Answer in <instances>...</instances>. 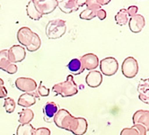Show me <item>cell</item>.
<instances>
[{
  "label": "cell",
  "instance_id": "obj_1",
  "mask_svg": "<svg viewBox=\"0 0 149 135\" xmlns=\"http://www.w3.org/2000/svg\"><path fill=\"white\" fill-rule=\"evenodd\" d=\"M52 91L55 93V95H59L62 97H70L78 93L77 85L74 82L73 76L68 75L66 81L58 83L52 87Z\"/></svg>",
  "mask_w": 149,
  "mask_h": 135
},
{
  "label": "cell",
  "instance_id": "obj_2",
  "mask_svg": "<svg viewBox=\"0 0 149 135\" xmlns=\"http://www.w3.org/2000/svg\"><path fill=\"white\" fill-rule=\"evenodd\" d=\"M67 32L66 22L62 19L49 21L46 25V35L50 40L61 38Z\"/></svg>",
  "mask_w": 149,
  "mask_h": 135
},
{
  "label": "cell",
  "instance_id": "obj_3",
  "mask_svg": "<svg viewBox=\"0 0 149 135\" xmlns=\"http://www.w3.org/2000/svg\"><path fill=\"white\" fill-rule=\"evenodd\" d=\"M99 66L102 71L101 73L108 77L115 75L119 69L118 60L113 57H107L102 59L99 62Z\"/></svg>",
  "mask_w": 149,
  "mask_h": 135
},
{
  "label": "cell",
  "instance_id": "obj_4",
  "mask_svg": "<svg viewBox=\"0 0 149 135\" xmlns=\"http://www.w3.org/2000/svg\"><path fill=\"white\" fill-rule=\"evenodd\" d=\"M121 72L127 78H133L138 73V62L134 57L126 58L121 64Z\"/></svg>",
  "mask_w": 149,
  "mask_h": 135
},
{
  "label": "cell",
  "instance_id": "obj_5",
  "mask_svg": "<svg viewBox=\"0 0 149 135\" xmlns=\"http://www.w3.org/2000/svg\"><path fill=\"white\" fill-rule=\"evenodd\" d=\"M73 119L74 116L68 111H67L66 109H58L54 119H53V122H55L57 127L69 131V127Z\"/></svg>",
  "mask_w": 149,
  "mask_h": 135
},
{
  "label": "cell",
  "instance_id": "obj_6",
  "mask_svg": "<svg viewBox=\"0 0 149 135\" xmlns=\"http://www.w3.org/2000/svg\"><path fill=\"white\" fill-rule=\"evenodd\" d=\"M86 5V1L83 0H60L58 1V6L63 13L71 14L78 10L79 7Z\"/></svg>",
  "mask_w": 149,
  "mask_h": 135
},
{
  "label": "cell",
  "instance_id": "obj_7",
  "mask_svg": "<svg viewBox=\"0 0 149 135\" xmlns=\"http://www.w3.org/2000/svg\"><path fill=\"white\" fill-rule=\"evenodd\" d=\"M15 87L24 93H33L37 90V83L31 78H18L15 80Z\"/></svg>",
  "mask_w": 149,
  "mask_h": 135
},
{
  "label": "cell",
  "instance_id": "obj_8",
  "mask_svg": "<svg viewBox=\"0 0 149 135\" xmlns=\"http://www.w3.org/2000/svg\"><path fill=\"white\" fill-rule=\"evenodd\" d=\"M0 69L8 74H15L17 72L16 64H13L8 57V50H2L0 51Z\"/></svg>",
  "mask_w": 149,
  "mask_h": 135
},
{
  "label": "cell",
  "instance_id": "obj_9",
  "mask_svg": "<svg viewBox=\"0 0 149 135\" xmlns=\"http://www.w3.org/2000/svg\"><path fill=\"white\" fill-rule=\"evenodd\" d=\"M88 129V122L83 117H74L69 131L74 135H84L87 132Z\"/></svg>",
  "mask_w": 149,
  "mask_h": 135
},
{
  "label": "cell",
  "instance_id": "obj_10",
  "mask_svg": "<svg viewBox=\"0 0 149 135\" xmlns=\"http://www.w3.org/2000/svg\"><path fill=\"white\" fill-rule=\"evenodd\" d=\"M34 4L38 11L42 15H49L52 13L58 6V0H36Z\"/></svg>",
  "mask_w": 149,
  "mask_h": 135
},
{
  "label": "cell",
  "instance_id": "obj_11",
  "mask_svg": "<svg viewBox=\"0 0 149 135\" xmlns=\"http://www.w3.org/2000/svg\"><path fill=\"white\" fill-rule=\"evenodd\" d=\"M8 57L13 64L22 62L26 57L25 49L21 45H14L8 50Z\"/></svg>",
  "mask_w": 149,
  "mask_h": 135
},
{
  "label": "cell",
  "instance_id": "obj_12",
  "mask_svg": "<svg viewBox=\"0 0 149 135\" xmlns=\"http://www.w3.org/2000/svg\"><path fill=\"white\" fill-rule=\"evenodd\" d=\"M37 100H40V97L37 94V92H33V93H24V94L21 95L18 98L17 104L18 106L29 108L35 105Z\"/></svg>",
  "mask_w": 149,
  "mask_h": 135
},
{
  "label": "cell",
  "instance_id": "obj_13",
  "mask_svg": "<svg viewBox=\"0 0 149 135\" xmlns=\"http://www.w3.org/2000/svg\"><path fill=\"white\" fill-rule=\"evenodd\" d=\"M80 60L82 62L84 69L89 71L94 70L99 66V59L97 55H95L94 53L84 54L80 58Z\"/></svg>",
  "mask_w": 149,
  "mask_h": 135
},
{
  "label": "cell",
  "instance_id": "obj_14",
  "mask_svg": "<svg viewBox=\"0 0 149 135\" xmlns=\"http://www.w3.org/2000/svg\"><path fill=\"white\" fill-rule=\"evenodd\" d=\"M33 32L29 27H22L17 32V40L20 43L21 46L27 47L31 41L33 36Z\"/></svg>",
  "mask_w": 149,
  "mask_h": 135
},
{
  "label": "cell",
  "instance_id": "obj_15",
  "mask_svg": "<svg viewBox=\"0 0 149 135\" xmlns=\"http://www.w3.org/2000/svg\"><path fill=\"white\" fill-rule=\"evenodd\" d=\"M133 124H141L145 126L146 131H149V111L148 110H138L133 115Z\"/></svg>",
  "mask_w": 149,
  "mask_h": 135
},
{
  "label": "cell",
  "instance_id": "obj_16",
  "mask_svg": "<svg viewBox=\"0 0 149 135\" xmlns=\"http://www.w3.org/2000/svg\"><path fill=\"white\" fill-rule=\"evenodd\" d=\"M146 25V20L142 15H136L130 18L129 21V27L130 30L134 34H138L143 30Z\"/></svg>",
  "mask_w": 149,
  "mask_h": 135
},
{
  "label": "cell",
  "instance_id": "obj_17",
  "mask_svg": "<svg viewBox=\"0 0 149 135\" xmlns=\"http://www.w3.org/2000/svg\"><path fill=\"white\" fill-rule=\"evenodd\" d=\"M102 75L100 71L92 70L86 77V83L88 87L95 88L101 86V84L102 83Z\"/></svg>",
  "mask_w": 149,
  "mask_h": 135
},
{
  "label": "cell",
  "instance_id": "obj_18",
  "mask_svg": "<svg viewBox=\"0 0 149 135\" xmlns=\"http://www.w3.org/2000/svg\"><path fill=\"white\" fill-rule=\"evenodd\" d=\"M58 111V106L54 102H48L43 106V118L46 122H53L57 112Z\"/></svg>",
  "mask_w": 149,
  "mask_h": 135
},
{
  "label": "cell",
  "instance_id": "obj_19",
  "mask_svg": "<svg viewBox=\"0 0 149 135\" xmlns=\"http://www.w3.org/2000/svg\"><path fill=\"white\" fill-rule=\"evenodd\" d=\"M67 68L73 75H79L83 73L84 69L80 59H73L69 61V63L67 65Z\"/></svg>",
  "mask_w": 149,
  "mask_h": 135
},
{
  "label": "cell",
  "instance_id": "obj_20",
  "mask_svg": "<svg viewBox=\"0 0 149 135\" xmlns=\"http://www.w3.org/2000/svg\"><path fill=\"white\" fill-rule=\"evenodd\" d=\"M26 13H27V15L31 19H33L34 21H38L42 17V15L38 11V9H37L35 4H34V1H30L27 4Z\"/></svg>",
  "mask_w": 149,
  "mask_h": 135
},
{
  "label": "cell",
  "instance_id": "obj_21",
  "mask_svg": "<svg viewBox=\"0 0 149 135\" xmlns=\"http://www.w3.org/2000/svg\"><path fill=\"white\" fill-rule=\"evenodd\" d=\"M34 117V113L30 108H24L23 111L19 113V119L18 122L20 124H27L33 121Z\"/></svg>",
  "mask_w": 149,
  "mask_h": 135
},
{
  "label": "cell",
  "instance_id": "obj_22",
  "mask_svg": "<svg viewBox=\"0 0 149 135\" xmlns=\"http://www.w3.org/2000/svg\"><path fill=\"white\" fill-rule=\"evenodd\" d=\"M115 21L117 24L121 25V26L126 25L129 23V15H127V9L125 8L120 9L115 15Z\"/></svg>",
  "mask_w": 149,
  "mask_h": 135
},
{
  "label": "cell",
  "instance_id": "obj_23",
  "mask_svg": "<svg viewBox=\"0 0 149 135\" xmlns=\"http://www.w3.org/2000/svg\"><path fill=\"white\" fill-rule=\"evenodd\" d=\"M34 131V127L31 123L20 124L16 130V135H33Z\"/></svg>",
  "mask_w": 149,
  "mask_h": 135
},
{
  "label": "cell",
  "instance_id": "obj_24",
  "mask_svg": "<svg viewBox=\"0 0 149 135\" xmlns=\"http://www.w3.org/2000/svg\"><path fill=\"white\" fill-rule=\"evenodd\" d=\"M40 45H41L40 38L36 33H34L33 36V39H31V43L26 47V50L28 51H30V52H34V51L38 50L40 48Z\"/></svg>",
  "mask_w": 149,
  "mask_h": 135
},
{
  "label": "cell",
  "instance_id": "obj_25",
  "mask_svg": "<svg viewBox=\"0 0 149 135\" xmlns=\"http://www.w3.org/2000/svg\"><path fill=\"white\" fill-rule=\"evenodd\" d=\"M137 91L139 95L144 97H149V82L148 78H142L137 86Z\"/></svg>",
  "mask_w": 149,
  "mask_h": 135
},
{
  "label": "cell",
  "instance_id": "obj_26",
  "mask_svg": "<svg viewBox=\"0 0 149 135\" xmlns=\"http://www.w3.org/2000/svg\"><path fill=\"white\" fill-rule=\"evenodd\" d=\"M4 108L7 113H12L15 109V101L12 97H6L4 101Z\"/></svg>",
  "mask_w": 149,
  "mask_h": 135
},
{
  "label": "cell",
  "instance_id": "obj_27",
  "mask_svg": "<svg viewBox=\"0 0 149 135\" xmlns=\"http://www.w3.org/2000/svg\"><path fill=\"white\" fill-rule=\"evenodd\" d=\"M79 17L83 20L90 21L96 17V12H93L89 9H86V10H84V11H82V13L79 15Z\"/></svg>",
  "mask_w": 149,
  "mask_h": 135
},
{
  "label": "cell",
  "instance_id": "obj_28",
  "mask_svg": "<svg viewBox=\"0 0 149 135\" xmlns=\"http://www.w3.org/2000/svg\"><path fill=\"white\" fill-rule=\"evenodd\" d=\"M86 5L87 6L86 9L92 10L93 12H97L102 7V6L98 2V0H87V1H86Z\"/></svg>",
  "mask_w": 149,
  "mask_h": 135
},
{
  "label": "cell",
  "instance_id": "obj_29",
  "mask_svg": "<svg viewBox=\"0 0 149 135\" xmlns=\"http://www.w3.org/2000/svg\"><path fill=\"white\" fill-rule=\"evenodd\" d=\"M36 92H37V94L39 95V97H48L49 95L50 90L47 87L43 86V83H42V81H40V86L37 87Z\"/></svg>",
  "mask_w": 149,
  "mask_h": 135
},
{
  "label": "cell",
  "instance_id": "obj_30",
  "mask_svg": "<svg viewBox=\"0 0 149 135\" xmlns=\"http://www.w3.org/2000/svg\"><path fill=\"white\" fill-rule=\"evenodd\" d=\"M120 135H139L138 131L133 126L130 128H124L120 132Z\"/></svg>",
  "mask_w": 149,
  "mask_h": 135
},
{
  "label": "cell",
  "instance_id": "obj_31",
  "mask_svg": "<svg viewBox=\"0 0 149 135\" xmlns=\"http://www.w3.org/2000/svg\"><path fill=\"white\" fill-rule=\"evenodd\" d=\"M33 135H51V132L49 128L40 127L38 129H35Z\"/></svg>",
  "mask_w": 149,
  "mask_h": 135
},
{
  "label": "cell",
  "instance_id": "obj_32",
  "mask_svg": "<svg viewBox=\"0 0 149 135\" xmlns=\"http://www.w3.org/2000/svg\"><path fill=\"white\" fill-rule=\"evenodd\" d=\"M4 84V80L0 78V98H6L7 97V89L6 88Z\"/></svg>",
  "mask_w": 149,
  "mask_h": 135
},
{
  "label": "cell",
  "instance_id": "obj_33",
  "mask_svg": "<svg viewBox=\"0 0 149 135\" xmlns=\"http://www.w3.org/2000/svg\"><path fill=\"white\" fill-rule=\"evenodd\" d=\"M137 11H138V7L136 6H130L129 8L127 9V15H129L130 18L136 15H137Z\"/></svg>",
  "mask_w": 149,
  "mask_h": 135
},
{
  "label": "cell",
  "instance_id": "obj_34",
  "mask_svg": "<svg viewBox=\"0 0 149 135\" xmlns=\"http://www.w3.org/2000/svg\"><path fill=\"white\" fill-rule=\"evenodd\" d=\"M133 127L136 128L138 131V132H139V135H146L147 131H146L145 126L141 125V124H135V125H133Z\"/></svg>",
  "mask_w": 149,
  "mask_h": 135
},
{
  "label": "cell",
  "instance_id": "obj_35",
  "mask_svg": "<svg viewBox=\"0 0 149 135\" xmlns=\"http://www.w3.org/2000/svg\"><path fill=\"white\" fill-rule=\"evenodd\" d=\"M96 16L101 20V21H102V20H104L106 17H107V14H106V11L105 10H103V9H100V10H98V11L96 12Z\"/></svg>",
  "mask_w": 149,
  "mask_h": 135
},
{
  "label": "cell",
  "instance_id": "obj_36",
  "mask_svg": "<svg viewBox=\"0 0 149 135\" xmlns=\"http://www.w3.org/2000/svg\"><path fill=\"white\" fill-rule=\"evenodd\" d=\"M138 98H139L143 103L146 104V105L149 106V97H144V96H141V95H138Z\"/></svg>",
  "mask_w": 149,
  "mask_h": 135
},
{
  "label": "cell",
  "instance_id": "obj_37",
  "mask_svg": "<svg viewBox=\"0 0 149 135\" xmlns=\"http://www.w3.org/2000/svg\"><path fill=\"white\" fill-rule=\"evenodd\" d=\"M98 2H99V4L101 6H102V5H107V4H109L111 1H110V0H107V1H103V0H98Z\"/></svg>",
  "mask_w": 149,
  "mask_h": 135
},
{
  "label": "cell",
  "instance_id": "obj_38",
  "mask_svg": "<svg viewBox=\"0 0 149 135\" xmlns=\"http://www.w3.org/2000/svg\"><path fill=\"white\" fill-rule=\"evenodd\" d=\"M148 82H149V78H148Z\"/></svg>",
  "mask_w": 149,
  "mask_h": 135
}]
</instances>
